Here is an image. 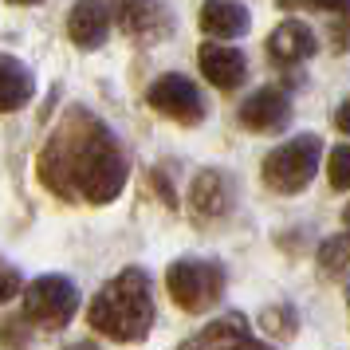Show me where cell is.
Masks as SVG:
<instances>
[{
	"label": "cell",
	"instance_id": "obj_1",
	"mask_svg": "<svg viewBox=\"0 0 350 350\" xmlns=\"http://www.w3.org/2000/svg\"><path fill=\"white\" fill-rule=\"evenodd\" d=\"M40 185L64 201L111 205L126 185V154L98 114L71 107L36 158Z\"/></svg>",
	"mask_w": 350,
	"mask_h": 350
},
{
	"label": "cell",
	"instance_id": "obj_2",
	"mask_svg": "<svg viewBox=\"0 0 350 350\" xmlns=\"http://www.w3.org/2000/svg\"><path fill=\"white\" fill-rule=\"evenodd\" d=\"M87 319H91V327L98 334H107L114 342H142L150 334V327H154V319H158L150 275L142 268L118 271L114 280H107L98 287Z\"/></svg>",
	"mask_w": 350,
	"mask_h": 350
},
{
	"label": "cell",
	"instance_id": "obj_3",
	"mask_svg": "<svg viewBox=\"0 0 350 350\" xmlns=\"http://www.w3.org/2000/svg\"><path fill=\"white\" fill-rule=\"evenodd\" d=\"M323 165V138L295 134L264 158V185L275 193H303Z\"/></svg>",
	"mask_w": 350,
	"mask_h": 350
},
{
	"label": "cell",
	"instance_id": "obj_4",
	"mask_svg": "<svg viewBox=\"0 0 350 350\" xmlns=\"http://www.w3.org/2000/svg\"><path fill=\"white\" fill-rule=\"evenodd\" d=\"M165 287H170V299H174L181 311L201 315V311H208V307L224 295V268L213 264V260L185 256V260H174V264H170Z\"/></svg>",
	"mask_w": 350,
	"mask_h": 350
},
{
	"label": "cell",
	"instance_id": "obj_5",
	"mask_svg": "<svg viewBox=\"0 0 350 350\" xmlns=\"http://www.w3.org/2000/svg\"><path fill=\"white\" fill-rule=\"evenodd\" d=\"M75 311H79V287L67 275H40L24 287V315L44 331L67 327L75 319Z\"/></svg>",
	"mask_w": 350,
	"mask_h": 350
},
{
	"label": "cell",
	"instance_id": "obj_6",
	"mask_svg": "<svg viewBox=\"0 0 350 350\" xmlns=\"http://www.w3.org/2000/svg\"><path fill=\"white\" fill-rule=\"evenodd\" d=\"M146 103L158 114L181 122V126H197L205 118V95L185 75H161V79H154V87L146 91Z\"/></svg>",
	"mask_w": 350,
	"mask_h": 350
},
{
	"label": "cell",
	"instance_id": "obj_7",
	"mask_svg": "<svg viewBox=\"0 0 350 350\" xmlns=\"http://www.w3.org/2000/svg\"><path fill=\"white\" fill-rule=\"evenodd\" d=\"M240 122L256 134H275V130H284L291 122V98L287 91L280 87H256L252 95L240 103Z\"/></svg>",
	"mask_w": 350,
	"mask_h": 350
},
{
	"label": "cell",
	"instance_id": "obj_8",
	"mask_svg": "<svg viewBox=\"0 0 350 350\" xmlns=\"http://www.w3.org/2000/svg\"><path fill=\"white\" fill-rule=\"evenodd\" d=\"M114 4L107 0H75L71 16H67V36L79 51H95L107 44L111 36V24H114Z\"/></svg>",
	"mask_w": 350,
	"mask_h": 350
},
{
	"label": "cell",
	"instance_id": "obj_9",
	"mask_svg": "<svg viewBox=\"0 0 350 350\" xmlns=\"http://www.w3.org/2000/svg\"><path fill=\"white\" fill-rule=\"evenodd\" d=\"M114 20L134 40H161L170 32V16L158 0H114Z\"/></svg>",
	"mask_w": 350,
	"mask_h": 350
},
{
	"label": "cell",
	"instance_id": "obj_10",
	"mask_svg": "<svg viewBox=\"0 0 350 350\" xmlns=\"http://www.w3.org/2000/svg\"><path fill=\"white\" fill-rule=\"evenodd\" d=\"M197 64L205 71V79L217 87V91H237L240 83L248 79V59L244 51L228 48V44H205L197 51Z\"/></svg>",
	"mask_w": 350,
	"mask_h": 350
},
{
	"label": "cell",
	"instance_id": "obj_11",
	"mask_svg": "<svg viewBox=\"0 0 350 350\" xmlns=\"http://www.w3.org/2000/svg\"><path fill=\"white\" fill-rule=\"evenodd\" d=\"M315 48H319V40L303 20H284V24L271 28V36H268L271 64H284V67H295V64H303V59H311Z\"/></svg>",
	"mask_w": 350,
	"mask_h": 350
},
{
	"label": "cell",
	"instance_id": "obj_12",
	"mask_svg": "<svg viewBox=\"0 0 350 350\" xmlns=\"http://www.w3.org/2000/svg\"><path fill=\"white\" fill-rule=\"evenodd\" d=\"M237 201V189H232V177L224 170H205V174L193 177L189 185V205L201 213V217H224Z\"/></svg>",
	"mask_w": 350,
	"mask_h": 350
},
{
	"label": "cell",
	"instance_id": "obj_13",
	"mask_svg": "<svg viewBox=\"0 0 350 350\" xmlns=\"http://www.w3.org/2000/svg\"><path fill=\"white\" fill-rule=\"evenodd\" d=\"M248 24H252V16L240 0H205L201 4V32L213 40H237L248 32Z\"/></svg>",
	"mask_w": 350,
	"mask_h": 350
},
{
	"label": "cell",
	"instance_id": "obj_14",
	"mask_svg": "<svg viewBox=\"0 0 350 350\" xmlns=\"http://www.w3.org/2000/svg\"><path fill=\"white\" fill-rule=\"evenodd\" d=\"M32 91H36L32 71L20 64L16 55L0 51V114H12L24 103H32Z\"/></svg>",
	"mask_w": 350,
	"mask_h": 350
},
{
	"label": "cell",
	"instance_id": "obj_15",
	"mask_svg": "<svg viewBox=\"0 0 350 350\" xmlns=\"http://www.w3.org/2000/svg\"><path fill=\"white\" fill-rule=\"evenodd\" d=\"M260 338L252 334V323L244 315H221V319H213L201 334H193L189 338V347H256Z\"/></svg>",
	"mask_w": 350,
	"mask_h": 350
},
{
	"label": "cell",
	"instance_id": "obj_16",
	"mask_svg": "<svg viewBox=\"0 0 350 350\" xmlns=\"http://www.w3.org/2000/svg\"><path fill=\"white\" fill-rule=\"evenodd\" d=\"M319 268L327 275H347L350 271V232H338V237L319 244Z\"/></svg>",
	"mask_w": 350,
	"mask_h": 350
},
{
	"label": "cell",
	"instance_id": "obj_17",
	"mask_svg": "<svg viewBox=\"0 0 350 350\" xmlns=\"http://www.w3.org/2000/svg\"><path fill=\"white\" fill-rule=\"evenodd\" d=\"M327 177H331L334 189H350V142L331 150V158H327Z\"/></svg>",
	"mask_w": 350,
	"mask_h": 350
},
{
	"label": "cell",
	"instance_id": "obj_18",
	"mask_svg": "<svg viewBox=\"0 0 350 350\" xmlns=\"http://www.w3.org/2000/svg\"><path fill=\"white\" fill-rule=\"evenodd\" d=\"M331 44H334V51H350V4H342L338 12L331 16Z\"/></svg>",
	"mask_w": 350,
	"mask_h": 350
},
{
	"label": "cell",
	"instance_id": "obj_19",
	"mask_svg": "<svg viewBox=\"0 0 350 350\" xmlns=\"http://www.w3.org/2000/svg\"><path fill=\"white\" fill-rule=\"evenodd\" d=\"M12 295H24V275L0 256V303H8Z\"/></svg>",
	"mask_w": 350,
	"mask_h": 350
},
{
	"label": "cell",
	"instance_id": "obj_20",
	"mask_svg": "<svg viewBox=\"0 0 350 350\" xmlns=\"http://www.w3.org/2000/svg\"><path fill=\"white\" fill-rule=\"evenodd\" d=\"M350 0H280V8H291V12H303V8H315V12H338Z\"/></svg>",
	"mask_w": 350,
	"mask_h": 350
},
{
	"label": "cell",
	"instance_id": "obj_21",
	"mask_svg": "<svg viewBox=\"0 0 350 350\" xmlns=\"http://www.w3.org/2000/svg\"><path fill=\"white\" fill-rule=\"evenodd\" d=\"M334 126L342 130V134H350V98L338 107V111H334Z\"/></svg>",
	"mask_w": 350,
	"mask_h": 350
},
{
	"label": "cell",
	"instance_id": "obj_22",
	"mask_svg": "<svg viewBox=\"0 0 350 350\" xmlns=\"http://www.w3.org/2000/svg\"><path fill=\"white\" fill-rule=\"evenodd\" d=\"M342 221H347V228H350V205H347V208H342Z\"/></svg>",
	"mask_w": 350,
	"mask_h": 350
},
{
	"label": "cell",
	"instance_id": "obj_23",
	"mask_svg": "<svg viewBox=\"0 0 350 350\" xmlns=\"http://www.w3.org/2000/svg\"><path fill=\"white\" fill-rule=\"evenodd\" d=\"M12 4H40V0H12Z\"/></svg>",
	"mask_w": 350,
	"mask_h": 350
},
{
	"label": "cell",
	"instance_id": "obj_24",
	"mask_svg": "<svg viewBox=\"0 0 350 350\" xmlns=\"http://www.w3.org/2000/svg\"><path fill=\"white\" fill-rule=\"evenodd\" d=\"M347 307H350V287H347Z\"/></svg>",
	"mask_w": 350,
	"mask_h": 350
}]
</instances>
